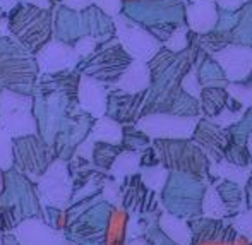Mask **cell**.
<instances>
[{
    "label": "cell",
    "instance_id": "cell-1",
    "mask_svg": "<svg viewBox=\"0 0 252 245\" xmlns=\"http://www.w3.org/2000/svg\"><path fill=\"white\" fill-rule=\"evenodd\" d=\"M206 189L208 187L201 177L172 172L168 173V179L161 189L163 204L175 218L189 219L194 216H201L202 197Z\"/></svg>",
    "mask_w": 252,
    "mask_h": 245
},
{
    "label": "cell",
    "instance_id": "cell-2",
    "mask_svg": "<svg viewBox=\"0 0 252 245\" xmlns=\"http://www.w3.org/2000/svg\"><path fill=\"white\" fill-rule=\"evenodd\" d=\"M155 151L163 168L189 173L194 177L209 175L211 161L194 141L189 139H156Z\"/></svg>",
    "mask_w": 252,
    "mask_h": 245
},
{
    "label": "cell",
    "instance_id": "cell-3",
    "mask_svg": "<svg viewBox=\"0 0 252 245\" xmlns=\"http://www.w3.org/2000/svg\"><path fill=\"white\" fill-rule=\"evenodd\" d=\"M186 221L190 232V245H249L251 242L233 226V223H226L221 218L201 214Z\"/></svg>",
    "mask_w": 252,
    "mask_h": 245
},
{
    "label": "cell",
    "instance_id": "cell-4",
    "mask_svg": "<svg viewBox=\"0 0 252 245\" xmlns=\"http://www.w3.org/2000/svg\"><path fill=\"white\" fill-rule=\"evenodd\" d=\"M197 122V117L148 113L137 122V129L153 139H189L192 137Z\"/></svg>",
    "mask_w": 252,
    "mask_h": 245
},
{
    "label": "cell",
    "instance_id": "cell-5",
    "mask_svg": "<svg viewBox=\"0 0 252 245\" xmlns=\"http://www.w3.org/2000/svg\"><path fill=\"white\" fill-rule=\"evenodd\" d=\"M117 34L127 55L139 62H150L161 50V43L150 31L130 23L126 17H117Z\"/></svg>",
    "mask_w": 252,
    "mask_h": 245
},
{
    "label": "cell",
    "instance_id": "cell-6",
    "mask_svg": "<svg viewBox=\"0 0 252 245\" xmlns=\"http://www.w3.org/2000/svg\"><path fill=\"white\" fill-rule=\"evenodd\" d=\"M213 59L218 62L225 74L226 81L240 83L252 70V48L242 45H228L220 52L213 53Z\"/></svg>",
    "mask_w": 252,
    "mask_h": 245
},
{
    "label": "cell",
    "instance_id": "cell-7",
    "mask_svg": "<svg viewBox=\"0 0 252 245\" xmlns=\"http://www.w3.org/2000/svg\"><path fill=\"white\" fill-rule=\"evenodd\" d=\"M192 141L204 151L209 161L218 163L225 156V148L228 144V132L223 127L213 123L209 119H202L194 129Z\"/></svg>",
    "mask_w": 252,
    "mask_h": 245
},
{
    "label": "cell",
    "instance_id": "cell-8",
    "mask_svg": "<svg viewBox=\"0 0 252 245\" xmlns=\"http://www.w3.org/2000/svg\"><path fill=\"white\" fill-rule=\"evenodd\" d=\"M218 5L215 0H192L186 3V26L194 34L211 33L218 23Z\"/></svg>",
    "mask_w": 252,
    "mask_h": 245
},
{
    "label": "cell",
    "instance_id": "cell-9",
    "mask_svg": "<svg viewBox=\"0 0 252 245\" xmlns=\"http://www.w3.org/2000/svg\"><path fill=\"white\" fill-rule=\"evenodd\" d=\"M117 86L124 91V93H144L148 88L151 86V72L150 65L146 62H139V60H132L122 76L119 77Z\"/></svg>",
    "mask_w": 252,
    "mask_h": 245
},
{
    "label": "cell",
    "instance_id": "cell-10",
    "mask_svg": "<svg viewBox=\"0 0 252 245\" xmlns=\"http://www.w3.org/2000/svg\"><path fill=\"white\" fill-rule=\"evenodd\" d=\"M216 194L221 199L225 208L228 209L230 214H239L242 206L246 204V197H244V189L235 182H230L226 179H220L216 185H213Z\"/></svg>",
    "mask_w": 252,
    "mask_h": 245
},
{
    "label": "cell",
    "instance_id": "cell-11",
    "mask_svg": "<svg viewBox=\"0 0 252 245\" xmlns=\"http://www.w3.org/2000/svg\"><path fill=\"white\" fill-rule=\"evenodd\" d=\"M81 103L90 112L101 115L105 112V93H103L101 84L90 79V77H83V81H81Z\"/></svg>",
    "mask_w": 252,
    "mask_h": 245
},
{
    "label": "cell",
    "instance_id": "cell-12",
    "mask_svg": "<svg viewBox=\"0 0 252 245\" xmlns=\"http://www.w3.org/2000/svg\"><path fill=\"white\" fill-rule=\"evenodd\" d=\"M197 99H199V108L206 115V119H211L226 106L228 91L225 88H202Z\"/></svg>",
    "mask_w": 252,
    "mask_h": 245
},
{
    "label": "cell",
    "instance_id": "cell-13",
    "mask_svg": "<svg viewBox=\"0 0 252 245\" xmlns=\"http://www.w3.org/2000/svg\"><path fill=\"white\" fill-rule=\"evenodd\" d=\"M158 226L173 242H177L179 245H190V232L186 219L175 218L170 213H165V214L159 216Z\"/></svg>",
    "mask_w": 252,
    "mask_h": 245
},
{
    "label": "cell",
    "instance_id": "cell-14",
    "mask_svg": "<svg viewBox=\"0 0 252 245\" xmlns=\"http://www.w3.org/2000/svg\"><path fill=\"white\" fill-rule=\"evenodd\" d=\"M239 10V19H237L235 28L230 31V40L233 45L252 48V0H249Z\"/></svg>",
    "mask_w": 252,
    "mask_h": 245
},
{
    "label": "cell",
    "instance_id": "cell-15",
    "mask_svg": "<svg viewBox=\"0 0 252 245\" xmlns=\"http://www.w3.org/2000/svg\"><path fill=\"white\" fill-rule=\"evenodd\" d=\"M201 214L208 216V218H225L230 216L228 209L225 208V204L221 202V199L216 194L215 187H208L202 197V206H201Z\"/></svg>",
    "mask_w": 252,
    "mask_h": 245
},
{
    "label": "cell",
    "instance_id": "cell-16",
    "mask_svg": "<svg viewBox=\"0 0 252 245\" xmlns=\"http://www.w3.org/2000/svg\"><path fill=\"white\" fill-rule=\"evenodd\" d=\"M94 137L98 141H105L108 144H119L122 139V129L117 122L110 119H101L98 125L94 127Z\"/></svg>",
    "mask_w": 252,
    "mask_h": 245
},
{
    "label": "cell",
    "instance_id": "cell-17",
    "mask_svg": "<svg viewBox=\"0 0 252 245\" xmlns=\"http://www.w3.org/2000/svg\"><path fill=\"white\" fill-rule=\"evenodd\" d=\"M139 166V154L136 151H126L119 154L112 163V172L117 177L122 175H132Z\"/></svg>",
    "mask_w": 252,
    "mask_h": 245
},
{
    "label": "cell",
    "instance_id": "cell-18",
    "mask_svg": "<svg viewBox=\"0 0 252 245\" xmlns=\"http://www.w3.org/2000/svg\"><path fill=\"white\" fill-rule=\"evenodd\" d=\"M166 179H168V170L163 168V166H159V165L144 168L143 175H141V180H143L144 185L150 187L153 190H156V192L163 189Z\"/></svg>",
    "mask_w": 252,
    "mask_h": 245
},
{
    "label": "cell",
    "instance_id": "cell-19",
    "mask_svg": "<svg viewBox=\"0 0 252 245\" xmlns=\"http://www.w3.org/2000/svg\"><path fill=\"white\" fill-rule=\"evenodd\" d=\"M165 50L172 53H179V52H184L187 47H189V28L186 24H180L173 30V33L166 38L165 41Z\"/></svg>",
    "mask_w": 252,
    "mask_h": 245
},
{
    "label": "cell",
    "instance_id": "cell-20",
    "mask_svg": "<svg viewBox=\"0 0 252 245\" xmlns=\"http://www.w3.org/2000/svg\"><path fill=\"white\" fill-rule=\"evenodd\" d=\"M233 226H235L244 237L252 240V208L247 209L246 213H239L237 219L233 221Z\"/></svg>",
    "mask_w": 252,
    "mask_h": 245
},
{
    "label": "cell",
    "instance_id": "cell-21",
    "mask_svg": "<svg viewBox=\"0 0 252 245\" xmlns=\"http://www.w3.org/2000/svg\"><path fill=\"white\" fill-rule=\"evenodd\" d=\"M150 232V235H148V245H179L177 242H173L170 237H166L165 233L159 230V226H153V228L148 230Z\"/></svg>",
    "mask_w": 252,
    "mask_h": 245
},
{
    "label": "cell",
    "instance_id": "cell-22",
    "mask_svg": "<svg viewBox=\"0 0 252 245\" xmlns=\"http://www.w3.org/2000/svg\"><path fill=\"white\" fill-rule=\"evenodd\" d=\"M94 2H96L108 16H117V14L120 12V7H122V0H94Z\"/></svg>",
    "mask_w": 252,
    "mask_h": 245
},
{
    "label": "cell",
    "instance_id": "cell-23",
    "mask_svg": "<svg viewBox=\"0 0 252 245\" xmlns=\"http://www.w3.org/2000/svg\"><path fill=\"white\" fill-rule=\"evenodd\" d=\"M216 5L221 7L223 10H239L246 5L249 0H215Z\"/></svg>",
    "mask_w": 252,
    "mask_h": 245
},
{
    "label": "cell",
    "instance_id": "cell-24",
    "mask_svg": "<svg viewBox=\"0 0 252 245\" xmlns=\"http://www.w3.org/2000/svg\"><path fill=\"white\" fill-rule=\"evenodd\" d=\"M94 40H91V38H84V40L79 41V45H77V52L81 53V55H88V53L91 52V50L94 48Z\"/></svg>",
    "mask_w": 252,
    "mask_h": 245
},
{
    "label": "cell",
    "instance_id": "cell-25",
    "mask_svg": "<svg viewBox=\"0 0 252 245\" xmlns=\"http://www.w3.org/2000/svg\"><path fill=\"white\" fill-rule=\"evenodd\" d=\"M63 2H65V5L72 7V9H83V7H86L91 0H63Z\"/></svg>",
    "mask_w": 252,
    "mask_h": 245
},
{
    "label": "cell",
    "instance_id": "cell-26",
    "mask_svg": "<svg viewBox=\"0 0 252 245\" xmlns=\"http://www.w3.org/2000/svg\"><path fill=\"white\" fill-rule=\"evenodd\" d=\"M24 2H28V3H34V5L43 7V9H48V7H50V2H48V0H24Z\"/></svg>",
    "mask_w": 252,
    "mask_h": 245
},
{
    "label": "cell",
    "instance_id": "cell-27",
    "mask_svg": "<svg viewBox=\"0 0 252 245\" xmlns=\"http://www.w3.org/2000/svg\"><path fill=\"white\" fill-rule=\"evenodd\" d=\"M246 146H247V151H249V154H251V158H252V134H249V137H247Z\"/></svg>",
    "mask_w": 252,
    "mask_h": 245
},
{
    "label": "cell",
    "instance_id": "cell-28",
    "mask_svg": "<svg viewBox=\"0 0 252 245\" xmlns=\"http://www.w3.org/2000/svg\"><path fill=\"white\" fill-rule=\"evenodd\" d=\"M16 3V0H0V5L5 7V9H9L10 5H14Z\"/></svg>",
    "mask_w": 252,
    "mask_h": 245
},
{
    "label": "cell",
    "instance_id": "cell-29",
    "mask_svg": "<svg viewBox=\"0 0 252 245\" xmlns=\"http://www.w3.org/2000/svg\"><path fill=\"white\" fill-rule=\"evenodd\" d=\"M134 245H148V242H146V240H136Z\"/></svg>",
    "mask_w": 252,
    "mask_h": 245
},
{
    "label": "cell",
    "instance_id": "cell-30",
    "mask_svg": "<svg viewBox=\"0 0 252 245\" xmlns=\"http://www.w3.org/2000/svg\"><path fill=\"white\" fill-rule=\"evenodd\" d=\"M0 190H2V175H0Z\"/></svg>",
    "mask_w": 252,
    "mask_h": 245
},
{
    "label": "cell",
    "instance_id": "cell-31",
    "mask_svg": "<svg viewBox=\"0 0 252 245\" xmlns=\"http://www.w3.org/2000/svg\"><path fill=\"white\" fill-rule=\"evenodd\" d=\"M249 245H252V242H249Z\"/></svg>",
    "mask_w": 252,
    "mask_h": 245
}]
</instances>
